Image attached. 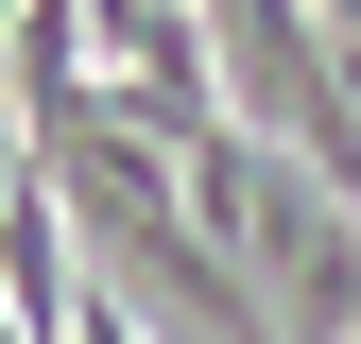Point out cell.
<instances>
[{
  "label": "cell",
  "mask_w": 361,
  "mask_h": 344,
  "mask_svg": "<svg viewBox=\"0 0 361 344\" xmlns=\"http://www.w3.org/2000/svg\"><path fill=\"white\" fill-rule=\"evenodd\" d=\"M241 258L276 276V327H293V344H361V207H344V190H276V172H258Z\"/></svg>",
  "instance_id": "obj_1"
},
{
  "label": "cell",
  "mask_w": 361,
  "mask_h": 344,
  "mask_svg": "<svg viewBox=\"0 0 361 344\" xmlns=\"http://www.w3.org/2000/svg\"><path fill=\"white\" fill-rule=\"evenodd\" d=\"M69 327H86V344H138V327H121V293H86V310H69Z\"/></svg>",
  "instance_id": "obj_2"
}]
</instances>
